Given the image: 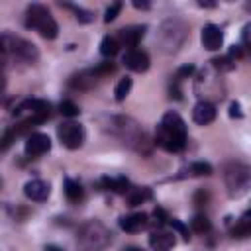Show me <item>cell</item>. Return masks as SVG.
Instances as JSON below:
<instances>
[{"mask_svg": "<svg viewBox=\"0 0 251 251\" xmlns=\"http://www.w3.org/2000/svg\"><path fill=\"white\" fill-rule=\"evenodd\" d=\"M157 145H161L169 153L182 151L186 145V124L176 112H167L157 126L155 133Z\"/></svg>", "mask_w": 251, "mask_h": 251, "instance_id": "cell-1", "label": "cell"}, {"mask_svg": "<svg viewBox=\"0 0 251 251\" xmlns=\"http://www.w3.org/2000/svg\"><path fill=\"white\" fill-rule=\"evenodd\" d=\"M27 27H33L43 35L45 39H55L59 33V25L53 20L51 12L41 4H29L27 8Z\"/></svg>", "mask_w": 251, "mask_h": 251, "instance_id": "cell-2", "label": "cell"}, {"mask_svg": "<svg viewBox=\"0 0 251 251\" xmlns=\"http://www.w3.org/2000/svg\"><path fill=\"white\" fill-rule=\"evenodd\" d=\"M226 184L229 196H243L249 188V169L241 163H233L226 169Z\"/></svg>", "mask_w": 251, "mask_h": 251, "instance_id": "cell-3", "label": "cell"}, {"mask_svg": "<svg viewBox=\"0 0 251 251\" xmlns=\"http://www.w3.org/2000/svg\"><path fill=\"white\" fill-rule=\"evenodd\" d=\"M110 239V233L106 231V227L98 222H92L88 226H84L82 233H80V243L88 249V251H98L102 249Z\"/></svg>", "mask_w": 251, "mask_h": 251, "instance_id": "cell-4", "label": "cell"}, {"mask_svg": "<svg viewBox=\"0 0 251 251\" xmlns=\"http://www.w3.org/2000/svg\"><path fill=\"white\" fill-rule=\"evenodd\" d=\"M57 135L67 149H78L84 143V127L76 122H63L57 126Z\"/></svg>", "mask_w": 251, "mask_h": 251, "instance_id": "cell-5", "label": "cell"}, {"mask_svg": "<svg viewBox=\"0 0 251 251\" xmlns=\"http://www.w3.org/2000/svg\"><path fill=\"white\" fill-rule=\"evenodd\" d=\"M2 43L6 49H12L18 57L25 59V61H35L37 59V49L33 43L25 41V39H20V37H12V35H4L2 37Z\"/></svg>", "mask_w": 251, "mask_h": 251, "instance_id": "cell-6", "label": "cell"}, {"mask_svg": "<svg viewBox=\"0 0 251 251\" xmlns=\"http://www.w3.org/2000/svg\"><path fill=\"white\" fill-rule=\"evenodd\" d=\"M200 39H202V47L208 51H218L224 45V33L216 24H206L202 27Z\"/></svg>", "mask_w": 251, "mask_h": 251, "instance_id": "cell-7", "label": "cell"}, {"mask_svg": "<svg viewBox=\"0 0 251 251\" xmlns=\"http://www.w3.org/2000/svg\"><path fill=\"white\" fill-rule=\"evenodd\" d=\"M124 65L129 71H133V73H145L149 69L151 61H149V55L145 51H141V49H129L124 55Z\"/></svg>", "mask_w": 251, "mask_h": 251, "instance_id": "cell-8", "label": "cell"}, {"mask_svg": "<svg viewBox=\"0 0 251 251\" xmlns=\"http://www.w3.org/2000/svg\"><path fill=\"white\" fill-rule=\"evenodd\" d=\"M49 149H51V139H49L47 133L35 131V133H31V135L25 139V153H27L29 157H39V155L47 153Z\"/></svg>", "mask_w": 251, "mask_h": 251, "instance_id": "cell-9", "label": "cell"}, {"mask_svg": "<svg viewBox=\"0 0 251 251\" xmlns=\"http://www.w3.org/2000/svg\"><path fill=\"white\" fill-rule=\"evenodd\" d=\"M49 192H51V186L49 182L41 180V178H33V180H27L24 184V194L33 200V202H43L49 198Z\"/></svg>", "mask_w": 251, "mask_h": 251, "instance_id": "cell-10", "label": "cell"}, {"mask_svg": "<svg viewBox=\"0 0 251 251\" xmlns=\"http://www.w3.org/2000/svg\"><path fill=\"white\" fill-rule=\"evenodd\" d=\"M192 120L198 126H208L216 120V108L214 104H210L208 100H200L194 108H192Z\"/></svg>", "mask_w": 251, "mask_h": 251, "instance_id": "cell-11", "label": "cell"}, {"mask_svg": "<svg viewBox=\"0 0 251 251\" xmlns=\"http://www.w3.org/2000/svg\"><path fill=\"white\" fill-rule=\"evenodd\" d=\"M147 224H149V220H147V214H143V212H135V214H127V216H122L120 218V227L124 231H127V233L139 231Z\"/></svg>", "mask_w": 251, "mask_h": 251, "instance_id": "cell-12", "label": "cell"}, {"mask_svg": "<svg viewBox=\"0 0 251 251\" xmlns=\"http://www.w3.org/2000/svg\"><path fill=\"white\" fill-rule=\"evenodd\" d=\"M145 29H147L145 25H129V27H124L118 33V43H124L127 47H135L139 43V39L143 37Z\"/></svg>", "mask_w": 251, "mask_h": 251, "instance_id": "cell-13", "label": "cell"}, {"mask_svg": "<svg viewBox=\"0 0 251 251\" xmlns=\"http://www.w3.org/2000/svg\"><path fill=\"white\" fill-rule=\"evenodd\" d=\"M20 112H31V116H49V102L45 100H37V98H29V100H24L16 114Z\"/></svg>", "mask_w": 251, "mask_h": 251, "instance_id": "cell-14", "label": "cell"}, {"mask_svg": "<svg viewBox=\"0 0 251 251\" xmlns=\"http://www.w3.org/2000/svg\"><path fill=\"white\" fill-rule=\"evenodd\" d=\"M149 245L157 251H169L175 245V235L167 231H153L149 235Z\"/></svg>", "mask_w": 251, "mask_h": 251, "instance_id": "cell-15", "label": "cell"}, {"mask_svg": "<svg viewBox=\"0 0 251 251\" xmlns=\"http://www.w3.org/2000/svg\"><path fill=\"white\" fill-rule=\"evenodd\" d=\"M65 196H67L69 202L76 204V202L82 200L84 190H82V186H80L76 180H73V178H65Z\"/></svg>", "mask_w": 251, "mask_h": 251, "instance_id": "cell-16", "label": "cell"}, {"mask_svg": "<svg viewBox=\"0 0 251 251\" xmlns=\"http://www.w3.org/2000/svg\"><path fill=\"white\" fill-rule=\"evenodd\" d=\"M104 182V186L108 188V190H112V192H116V194H126L127 190H129V180L126 178V176H118V178H104L102 180Z\"/></svg>", "mask_w": 251, "mask_h": 251, "instance_id": "cell-17", "label": "cell"}, {"mask_svg": "<svg viewBox=\"0 0 251 251\" xmlns=\"http://www.w3.org/2000/svg\"><path fill=\"white\" fill-rule=\"evenodd\" d=\"M118 49H120V43H118L116 37L106 35V37L102 39V43H100V53H102L104 57H114V55L118 53Z\"/></svg>", "mask_w": 251, "mask_h": 251, "instance_id": "cell-18", "label": "cell"}, {"mask_svg": "<svg viewBox=\"0 0 251 251\" xmlns=\"http://www.w3.org/2000/svg\"><path fill=\"white\" fill-rule=\"evenodd\" d=\"M249 231H251V220H249V212H245L239 218V222H237V226L233 227L231 233H233V237H247Z\"/></svg>", "mask_w": 251, "mask_h": 251, "instance_id": "cell-19", "label": "cell"}, {"mask_svg": "<svg viewBox=\"0 0 251 251\" xmlns=\"http://www.w3.org/2000/svg\"><path fill=\"white\" fill-rule=\"evenodd\" d=\"M190 226H192V229L198 231V233H208V231L212 229V224H210L208 216H204V214H196V216L190 220Z\"/></svg>", "mask_w": 251, "mask_h": 251, "instance_id": "cell-20", "label": "cell"}, {"mask_svg": "<svg viewBox=\"0 0 251 251\" xmlns=\"http://www.w3.org/2000/svg\"><path fill=\"white\" fill-rule=\"evenodd\" d=\"M129 90H131V78H129V76L120 78V82H118L116 88H114V98H116L118 102H122V100H126V96L129 94Z\"/></svg>", "mask_w": 251, "mask_h": 251, "instance_id": "cell-21", "label": "cell"}, {"mask_svg": "<svg viewBox=\"0 0 251 251\" xmlns=\"http://www.w3.org/2000/svg\"><path fill=\"white\" fill-rule=\"evenodd\" d=\"M188 171L194 176H208V175H212V165L210 163H204V161H196V163H192L188 167Z\"/></svg>", "mask_w": 251, "mask_h": 251, "instance_id": "cell-22", "label": "cell"}, {"mask_svg": "<svg viewBox=\"0 0 251 251\" xmlns=\"http://www.w3.org/2000/svg\"><path fill=\"white\" fill-rule=\"evenodd\" d=\"M149 198H151V190L149 188H139L129 196V206H139Z\"/></svg>", "mask_w": 251, "mask_h": 251, "instance_id": "cell-23", "label": "cell"}, {"mask_svg": "<svg viewBox=\"0 0 251 251\" xmlns=\"http://www.w3.org/2000/svg\"><path fill=\"white\" fill-rule=\"evenodd\" d=\"M59 110H61V114H63V116H67V118H75V116H78V114H80L78 106H76L75 102H71V100H63V102H61V106H59Z\"/></svg>", "mask_w": 251, "mask_h": 251, "instance_id": "cell-24", "label": "cell"}, {"mask_svg": "<svg viewBox=\"0 0 251 251\" xmlns=\"http://www.w3.org/2000/svg\"><path fill=\"white\" fill-rule=\"evenodd\" d=\"M67 8L75 10V14H76V20H78V22H82V24H88V22H92V12H88V10H82V8H78V6H71V4H67Z\"/></svg>", "mask_w": 251, "mask_h": 251, "instance_id": "cell-25", "label": "cell"}, {"mask_svg": "<svg viewBox=\"0 0 251 251\" xmlns=\"http://www.w3.org/2000/svg\"><path fill=\"white\" fill-rule=\"evenodd\" d=\"M169 224H171V227L173 229H176L180 235H182V239H190V233H188V227L182 224V222H178V220H175V218H169Z\"/></svg>", "mask_w": 251, "mask_h": 251, "instance_id": "cell-26", "label": "cell"}, {"mask_svg": "<svg viewBox=\"0 0 251 251\" xmlns=\"http://www.w3.org/2000/svg\"><path fill=\"white\" fill-rule=\"evenodd\" d=\"M120 10H122V2H114L112 6H108V10H106V16H104V22L108 24V22L116 20V16L120 14Z\"/></svg>", "mask_w": 251, "mask_h": 251, "instance_id": "cell-27", "label": "cell"}, {"mask_svg": "<svg viewBox=\"0 0 251 251\" xmlns=\"http://www.w3.org/2000/svg\"><path fill=\"white\" fill-rule=\"evenodd\" d=\"M192 73H194V65H184V67L178 69V73H176V80H182V78L190 76Z\"/></svg>", "mask_w": 251, "mask_h": 251, "instance_id": "cell-28", "label": "cell"}, {"mask_svg": "<svg viewBox=\"0 0 251 251\" xmlns=\"http://www.w3.org/2000/svg\"><path fill=\"white\" fill-rule=\"evenodd\" d=\"M153 216H155V222H157L159 226H163V224H165V222L169 220V216H167V212H165L163 208H159V206H157V208L153 210Z\"/></svg>", "mask_w": 251, "mask_h": 251, "instance_id": "cell-29", "label": "cell"}, {"mask_svg": "<svg viewBox=\"0 0 251 251\" xmlns=\"http://www.w3.org/2000/svg\"><path fill=\"white\" fill-rule=\"evenodd\" d=\"M229 116H231V118H241V116H243L239 102H231V104H229Z\"/></svg>", "mask_w": 251, "mask_h": 251, "instance_id": "cell-30", "label": "cell"}, {"mask_svg": "<svg viewBox=\"0 0 251 251\" xmlns=\"http://www.w3.org/2000/svg\"><path fill=\"white\" fill-rule=\"evenodd\" d=\"M133 6H135L137 10H149V8H151V4H149V2H145V0H143V2L133 0Z\"/></svg>", "mask_w": 251, "mask_h": 251, "instance_id": "cell-31", "label": "cell"}, {"mask_svg": "<svg viewBox=\"0 0 251 251\" xmlns=\"http://www.w3.org/2000/svg\"><path fill=\"white\" fill-rule=\"evenodd\" d=\"M198 4H200V6H206V8H214V6H216L214 2H198Z\"/></svg>", "mask_w": 251, "mask_h": 251, "instance_id": "cell-32", "label": "cell"}, {"mask_svg": "<svg viewBox=\"0 0 251 251\" xmlns=\"http://www.w3.org/2000/svg\"><path fill=\"white\" fill-rule=\"evenodd\" d=\"M43 251H61V249H59V247H55V245H47Z\"/></svg>", "mask_w": 251, "mask_h": 251, "instance_id": "cell-33", "label": "cell"}, {"mask_svg": "<svg viewBox=\"0 0 251 251\" xmlns=\"http://www.w3.org/2000/svg\"><path fill=\"white\" fill-rule=\"evenodd\" d=\"M126 251H143V249H139V247H127Z\"/></svg>", "mask_w": 251, "mask_h": 251, "instance_id": "cell-34", "label": "cell"}]
</instances>
